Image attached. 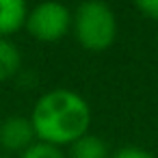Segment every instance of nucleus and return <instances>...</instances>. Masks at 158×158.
I'll list each match as a JSON object with an SVG mask.
<instances>
[{"label":"nucleus","mask_w":158,"mask_h":158,"mask_svg":"<svg viewBox=\"0 0 158 158\" xmlns=\"http://www.w3.org/2000/svg\"><path fill=\"white\" fill-rule=\"evenodd\" d=\"M28 119L37 141L69 147L76 139L89 132L91 106L72 89H52L35 102Z\"/></svg>","instance_id":"f257e3e1"},{"label":"nucleus","mask_w":158,"mask_h":158,"mask_svg":"<svg viewBox=\"0 0 158 158\" xmlns=\"http://www.w3.org/2000/svg\"><path fill=\"white\" fill-rule=\"evenodd\" d=\"M117 18L104 0H85L72 11V33L89 52H104L117 39Z\"/></svg>","instance_id":"f03ea898"},{"label":"nucleus","mask_w":158,"mask_h":158,"mask_svg":"<svg viewBox=\"0 0 158 158\" xmlns=\"http://www.w3.org/2000/svg\"><path fill=\"white\" fill-rule=\"evenodd\" d=\"M24 28L37 41H59L67 33H72V11L59 0H44L33 9H28Z\"/></svg>","instance_id":"7ed1b4c3"},{"label":"nucleus","mask_w":158,"mask_h":158,"mask_svg":"<svg viewBox=\"0 0 158 158\" xmlns=\"http://www.w3.org/2000/svg\"><path fill=\"white\" fill-rule=\"evenodd\" d=\"M35 141H37V136H35V130H33V123L28 117L11 115L0 123V147L5 152L22 154Z\"/></svg>","instance_id":"20e7f679"},{"label":"nucleus","mask_w":158,"mask_h":158,"mask_svg":"<svg viewBox=\"0 0 158 158\" xmlns=\"http://www.w3.org/2000/svg\"><path fill=\"white\" fill-rule=\"evenodd\" d=\"M28 15L26 0H0V37L9 39L20 28H24Z\"/></svg>","instance_id":"39448f33"},{"label":"nucleus","mask_w":158,"mask_h":158,"mask_svg":"<svg viewBox=\"0 0 158 158\" xmlns=\"http://www.w3.org/2000/svg\"><path fill=\"white\" fill-rule=\"evenodd\" d=\"M65 156L67 158H110V149L104 139L87 132L67 147Z\"/></svg>","instance_id":"423d86ee"},{"label":"nucleus","mask_w":158,"mask_h":158,"mask_svg":"<svg viewBox=\"0 0 158 158\" xmlns=\"http://www.w3.org/2000/svg\"><path fill=\"white\" fill-rule=\"evenodd\" d=\"M22 67V54L11 39L0 37V85L11 80Z\"/></svg>","instance_id":"0eeeda50"},{"label":"nucleus","mask_w":158,"mask_h":158,"mask_svg":"<svg viewBox=\"0 0 158 158\" xmlns=\"http://www.w3.org/2000/svg\"><path fill=\"white\" fill-rule=\"evenodd\" d=\"M20 158H67L63 147L44 143V141H35L28 149H24L20 154Z\"/></svg>","instance_id":"6e6552de"},{"label":"nucleus","mask_w":158,"mask_h":158,"mask_svg":"<svg viewBox=\"0 0 158 158\" xmlns=\"http://www.w3.org/2000/svg\"><path fill=\"white\" fill-rule=\"evenodd\" d=\"M110 158H156L152 152H147L145 147H139V145H123L119 149H115L110 154Z\"/></svg>","instance_id":"1a4fd4ad"},{"label":"nucleus","mask_w":158,"mask_h":158,"mask_svg":"<svg viewBox=\"0 0 158 158\" xmlns=\"http://www.w3.org/2000/svg\"><path fill=\"white\" fill-rule=\"evenodd\" d=\"M134 7L143 18L158 22V0H134Z\"/></svg>","instance_id":"9d476101"},{"label":"nucleus","mask_w":158,"mask_h":158,"mask_svg":"<svg viewBox=\"0 0 158 158\" xmlns=\"http://www.w3.org/2000/svg\"><path fill=\"white\" fill-rule=\"evenodd\" d=\"M0 158H11V156H5V154H0Z\"/></svg>","instance_id":"9b49d317"}]
</instances>
